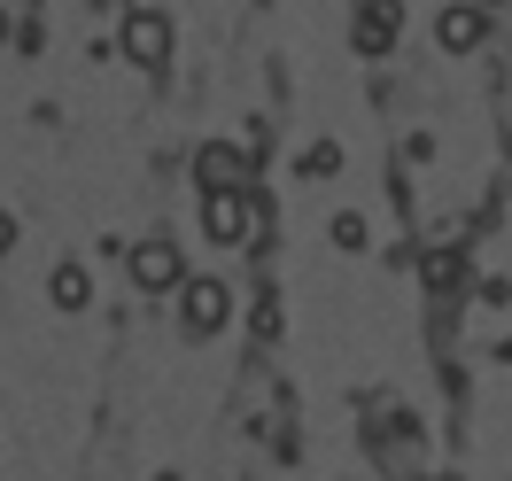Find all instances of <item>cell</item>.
<instances>
[{
	"instance_id": "1",
	"label": "cell",
	"mask_w": 512,
	"mask_h": 481,
	"mask_svg": "<svg viewBox=\"0 0 512 481\" xmlns=\"http://www.w3.org/2000/svg\"><path fill=\"white\" fill-rule=\"evenodd\" d=\"M264 202H249L241 187H218V194H202V233L210 241H249V225Z\"/></svg>"
},
{
	"instance_id": "2",
	"label": "cell",
	"mask_w": 512,
	"mask_h": 481,
	"mask_svg": "<svg viewBox=\"0 0 512 481\" xmlns=\"http://www.w3.org/2000/svg\"><path fill=\"white\" fill-rule=\"evenodd\" d=\"M225 311H233V303H225L218 280H187V288H179V326H187L194 342H210V334L225 326Z\"/></svg>"
},
{
	"instance_id": "3",
	"label": "cell",
	"mask_w": 512,
	"mask_h": 481,
	"mask_svg": "<svg viewBox=\"0 0 512 481\" xmlns=\"http://www.w3.org/2000/svg\"><path fill=\"white\" fill-rule=\"evenodd\" d=\"M179 280H187V264H179L171 241H140V249H132V288L140 295H171Z\"/></svg>"
},
{
	"instance_id": "4",
	"label": "cell",
	"mask_w": 512,
	"mask_h": 481,
	"mask_svg": "<svg viewBox=\"0 0 512 481\" xmlns=\"http://www.w3.org/2000/svg\"><path fill=\"white\" fill-rule=\"evenodd\" d=\"M396 24H404L396 0H365V8H357V55H388V47H396Z\"/></svg>"
},
{
	"instance_id": "5",
	"label": "cell",
	"mask_w": 512,
	"mask_h": 481,
	"mask_svg": "<svg viewBox=\"0 0 512 481\" xmlns=\"http://www.w3.org/2000/svg\"><path fill=\"white\" fill-rule=\"evenodd\" d=\"M125 55L140 70H163V55H171V24H163V16H132V24H125Z\"/></svg>"
},
{
	"instance_id": "6",
	"label": "cell",
	"mask_w": 512,
	"mask_h": 481,
	"mask_svg": "<svg viewBox=\"0 0 512 481\" xmlns=\"http://www.w3.org/2000/svg\"><path fill=\"white\" fill-rule=\"evenodd\" d=\"M47 295H55V311H86V303H94V280H86V264H55Z\"/></svg>"
},
{
	"instance_id": "7",
	"label": "cell",
	"mask_w": 512,
	"mask_h": 481,
	"mask_svg": "<svg viewBox=\"0 0 512 481\" xmlns=\"http://www.w3.org/2000/svg\"><path fill=\"white\" fill-rule=\"evenodd\" d=\"M481 32H489V24H481V8H450L443 24H435V39H443L450 55H466V47H481Z\"/></svg>"
},
{
	"instance_id": "8",
	"label": "cell",
	"mask_w": 512,
	"mask_h": 481,
	"mask_svg": "<svg viewBox=\"0 0 512 481\" xmlns=\"http://www.w3.org/2000/svg\"><path fill=\"white\" fill-rule=\"evenodd\" d=\"M194 171H202V187H210V194H218V187H241V156H233L225 140H210V148H202V163H194Z\"/></svg>"
},
{
	"instance_id": "9",
	"label": "cell",
	"mask_w": 512,
	"mask_h": 481,
	"mask_svg": "<svg viewBox=\"0 0 512 481\" xmlns=\"http://www.w3.org/2000/svg\"><path fill=\"white\" fill-rule=\"evenodd\" d=\"M334 171H342V148H334V140L303 148V179H334Z\"/></svg>"
},
{
	"instance_id": "10",
	"label": "cell",
	"mask_w": 512,
	"mask_h": 481,
	"mask_svg": "<svg viewBox=\"0 0 512 481\" xmlns=\"http://www.w3.org/2000/svg\"><path fill=\"white\" fill-rule=\"evenodd\" d=\"M458 280H466V257H435V264H427V288H435V295H450Z\"/></svg>"
},
{
	"instance_id": "11",
	"label": "cell",
	"mask_w": 512,
	"mask_h": 481,
	"mask_svg": "<svg viewBox=\"0 0 512 481\" xmlns=\"http://www.w3.org/2000/svg\"><path fill=\"white\" fill-rule=\"evenodd\" d=\"M334 241H342V249H365V218H334Z\"/></svg>"
},
{
	"instance_id": "12",
	"label": "cell",
	"mask_w": 512,
	"mask_h": 481,
	"mask_svg": "<svg viewBox=\"0 0 512 481\" xmlns=\"http://www.w3.org/2000/svg\"><path fill=\"white\" fill-rule=\"evenodd\" d=\"M8 249H16V218L0 210V257H8Z\"/></svg>"
}]
</instances>
